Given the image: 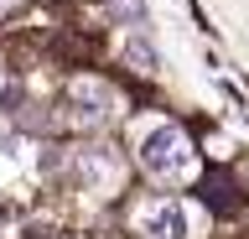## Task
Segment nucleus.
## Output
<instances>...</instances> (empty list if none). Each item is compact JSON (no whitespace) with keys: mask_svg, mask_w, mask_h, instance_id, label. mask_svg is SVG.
<instances>
[{"mask_svg":"<svg viewBox=\"0 0 249 239\" xmlns=\"http://www.w3.org/2000/svg\"><path fill=\"white\" fill-rule=\"evenodd\" d=\"M140 166L151 177H161V182H187L197 172V151L187 141V130L151 125V130H140Z\"/></svg>","mask_w":249,"mask_h":239,"instance_id":"f257e3e1","label":"nucleus"},{"mask_svg":"<svg viewBox=\"0 0 249 239\" xmlns=\"http://www.w3.org/2000/svg\"><path fill=\"white\" fill-rule=\"evenodd\" d=\"M62 110H68V120L83 130H99L114 120V89H109L104 78H73L68 83V94H62Z\"/></svg>","mask_w":249,"mask_h":239,"instance_id":"f03ea898","label":"nucleus"},{"mask_svg":"<svg viewBox=\"0 0 249 239\" xmlns=\"http://www.w3.org/2000/svg\"><path fill=\"white\" fill-rule=\"evenodd\" d=\"M135 229H140V239H187V234H192V208L161 198V203L140 208Z\"/></svg>","mask_w":249,"mask_h":239,"instance_id":"7ed1b4c3","label":"nucleus"},{"mask_svg":"<svg viewBox=\"0 0 249 239\" xmlns=\"http://www.w3.org/2000/svg\"><path fill=\"white\" fill-rule=\"evenodd\" d=\"M114 11H120V21H130V26L140 21V5H135V0H114Z\"/></svg>","mask_w":249,"mask_h":239,"instance_id":"20e7f679","label":"nucleus"},{"mask_svg":"<svg viewBox=\"0 0 249 239\" xmlns=\"http://www.w3.org/2000/svg\"><path fill=\"white\" fill-rule=\"evenodd\" d=\"M130 57H135V63H145V73L156 68V52H151V47H140V42H130Z\"/></svg>","mask_w":249,"mask_h":239,"instance_id":"39448f33","label":"nucleus"},{"mask_svg":"<svg viewBox=\"0 0 249 239\" xmlns=\"http://www.w3.org/2000/svg\"><path fill=\"white\" fill-rule=\"evenodd\" d=\"M0 5H11V0H0Z\"/></svg>","mask_w":249,"mask_h":239,"instance_id":"423d86ee","label":"nucleus"}]
</instances>
